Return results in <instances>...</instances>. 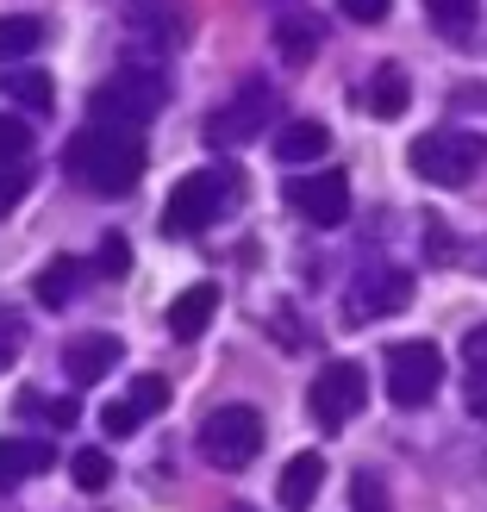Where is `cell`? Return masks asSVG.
Returning a JSON list of instances; mask_svg holds the SVG:
<instances>
[{
  "mask_svg": "<svg viewBox=\"0 0 487 512\" xmlns=\"http://www.w3.org/2000/svg\"><path fill=\"white\" fill-rule=\"evenodd\" d=\"M63 169H69L82 188H94V194H125V188H138V175H144V138L132 132V125L94 119L88 132L69 138Z\"/></svg>",
  "mask_w": 487,
  "mask_h": 512,
  "instance_id": "6da1fadb",
  "label": "cell"
},
{
  "mask_svg": "<svg viewBox=\"0 0 487 512\" xmlns=\"http://www.w3.org/2000/svg\"><path fill=\"white\" fill-rule=\"evenodd\" d=\"M238 194H244V175L238 169H194L175 182L169 194V207H163V232L169 238H194V232H207V225H219L225 213L238 207Z\"/></svg>",
  "mask_w": 487,
  "mask_h": 512,
  "instance_id": "7a4b0ae2",
  "label": "cell"
},
{
  "mask_svg": "<svg viewBox=\"0 0 487 512\" xmlns=\"http://www.w3.org/2000/svg\"><path fill=\"white\" fill-rule=\"evenodd\" d=\"M163 100H169V82L157 69H138V63H125L119 75H107V82L94 88V119H107V125H138L144 119H157L163 113Z\"/></svg>",
  "mask_w": 487,
  "mask_h": 512,
  "instance_id": "3957f363",
  "label": "cell"
},
{
  "mask_svg": "<svg viewBox=\"0 0 487 512\" xmlns=\"http://www.w3.org/2000/svg\"><path fill=\"white\" fill-rule=\"evenodd\" d=\"M381 388H388L394 406H425L431 394L444 388V350L431 338L388 344V356H381Z\"/></svg>",
  "mask_w": 487,
  "mask_h": 512,
  "instance_id": "277c9868",
  "label": "cell"
},
{
  "mask_svg": "<svg viewBox=\"0 0 487 512\" xmlns=\"http://www.w3.org/2000/svg\"><path fill=\"white\" fill-rule=\"evenodd\" d=\"M200 456L225 475L250 469L256 456H263V413H256V406H219V413H207V425H200Z\"/></svg>",
  "mask_w": 487,
  "mask_h": 512,
  "instance_id": "5b68a950",
  "label": "cell"
},
{
  "mask_svg": "<svg viewBox=\"0 0 487 512\" xmlns=\"http://www.w3.org/2000/svg\"><path fill=\"white\" fill-rule=\"evenodd\" d=\"M369 406V369L338 356V363H325L313 375V388H306V413H313L319 431H344L356 413Z\"/></svg>",
  "mask_w": 487,
  "mask_h": 512,
  "instance_id": "8992f818",
  "label": "cell"
},
{
  "mask_svg": "<svg viewBox=\"0 0 487 512\" xmlns=\"http://www.w3.org/2000/svg\"><path fill=\"white\" fill-rule=\"evenodd\" d=\"M481 163H487V144L469 132H425L413 144V175L431 188H463L481 175Z\"/></svg>",
  "mask_w": 487,
  "mask_h": 512,
  "instance_id": "52a82bcc",
  "label": "cell"
},
{
  "mask_svg": "<svg viewBox=\"0 0 487 512\" xmlns=\"http://www.w3.org/2000/svg\"><path fill=\"white\" fill-rule=\"evenodd\" d=\"M400 306H413V275H406L400 263H363L356 269V281L344 288V325H369V319H388L400 313Z\"/></svg>",
  "mask_w": 487,
  "mask_h": 512,
  "instance_id": "ba28073f",
  "label": "cell"
},
{
  "mask_svg": "<svg viewBox=\"0 0 487 512\" xmlns=\"http://www.w3.org/2000/svg\"><path fill=\"white\" fill-rule=\"evenodd\" d=\"M269 119H275V94H269L263 82H250L238 100H225V107L207 119V144H213V150H238V144H250L256 132H269Z\"/></svg>",
  "mask_w": 487,
  "mask_h": 512,
  "instance_id": "9c48e42d",
  "label": "cell"
},
{
  "mask_svg": "<svg viewBox=\"0 0 487 512\" xmlns=\"http://www.w3.org/2000/svg\"><path fill=\"white\" fill-rule=\"evenodd\" d=\"M288 207H294L306 225H344V219H350V175H344V169L294 175V182H288Z\"/></svg>",
  "mask_w": 487,
  "mask_h": 512,
  "instance_id": "30bf717a",
  "label": "cell"
},
{
  "mask_svg": "<svg viewBox=\"0 0 487 512\" xmlns=\"http://www.w3.org/2000/svg\"><path fill=\"white\" fill-rule=\"evenodd\" d=\"M119 356H125V344L113 338V331H82V338L63 344V369H69L75 388H94L100 375L119 369Z\"/></svg>",
  "mask_w": 487,
  "mask_h": 512,
  "instance_id": "8fae6325",
  "label": "cell"
},
{
  "mask_svg": "<svg viewBox=\"0 0 487 512\" xmlns=\"http://www.w3.org/2000/svg\"><path fill=\"white\" fill-rule=\"evenodd\" d=\"M319 44H325V19L313 7H281L275 13V50L288 63H313Z\"/></svg>",
  "mask_w": 487,
  "mask_h": 512,
  "instance_id": "7c38bea8",
  "label": "cell"
},
{
  "mask_svg": "<svg viewBox=\"0 0 487 512\" xmlns=\"http://www.w3.org/2000/svg\"><path fill=\"white\" fill-rule=\"evenodd\" d=\"M213 313H219V288H213V281H194V288L175 294V306H169V331H175L182 344H194L200 331L213 325Z\"/></svg>",
  "mask_w": 487,
  "mask_h": 512,
  "instance_id": "4fadbf2b",
  "label": "cell"
},
{
  "mask_svg": "<svg viewBox=\"0 0 487 512\" xmlns=\"http://www.w3.org/2000/svg\"><path fill=\"white\" fill-rule=\"evenodd\" d=\"M325 488V456H313V450H300L288 469H281V481H275V500L288 506V512H300V506H313V494Z\"/></svg>",
  "mask_w": 487,
  "mask_h": 512,
  "instance_id": "5bb4252c",
  "label": "cell"
},
{
  "mask_svg": "<svg viewBox=\"0 0 487 512\" xmlns=\"http://www.w3.org/2000/svg\"><path fill=\"white\" fill-rule=\"evenodd\" d=\"M50 469V444L38 438H0V494H13L19 481H32Z\"/></svg>",
  "mask_w": 487,
  "mask_h": 512,
  "instance_id": "9a60e30c",
  "label": "cell"
},
{
  "mask_svg": "<svg viewBox=\"0 0 487 512\" xmlns=\"http://www.w3.org/2000/svg\"><path fill=\"white\" fill-rule=\"evenodd\" d=\"M275 157L281 163H319V157H331V132L313 119H294V125L275 132Z\"/></svg>",
  "mask_w": 487,
  "mask_h": 512,
  "instance_id": "2e32d148",
  "label": "cell"
},
{
  "mask_svg": "<svg viewBox=\"0 0 487 512\" xmlns=\"http://www.w3.org/2000/svg\"><path fill=\"white\" fill-rule=\"evenodd\" d=\"M44 44V19L38 13H7L0 19V63H19V57H32V50Z\"/></svg>",
  "mask_w": 487,
  "mask_h": 512,
  "instance_id": "e0dca14e",
  "label": "cell"
},
{
  "mask_svg": "<svg viewBox=\"0 0 487 512\" xmlns=\"http://www.w3.org/2000/svg\"><path fill=\"white\" fill-rule=\"evenodd\" d=\"M0 94L19 100V107H32V113H50V100H57L44 69H0Z\"/></svg>",
  "mask_w": 487,
  "mask_h": 512,
  "instance_id": "ac0fdd59",
  "label": "cell"
},
{
  "mask_svg": "<svg viewBox=\"0 0 487 512\" xmlns=\"http://www.w3.org/2000/svg\"><path fill=\"white\" fill-rule=\"evenodd\" d=\"M425 19L438 25V32L450 38V44H463V38H475V19H481V0H425Z\"/></svg>",
  "mask_w": 487,
  "mask_h": 512,
  "instance_id": "d6986e66",
  "label": "cell"
},
{
  "mask_svg": "<svg viewBox=\"0 0 487 512\" xmlns=\"http://www.w3.org/2000/svg\"><path fill=\"white\" fill-rule=\"evenodd\" d=\"M75 288H82V263L75 256H57L38 281H32V294H38V306H69L75 300Z\"/></svg>",
  "mask_w": 487,
  "mask_h": 512,
  "instance_id": "ffe728a7",
  "label": "cell"
},
{
  "mask_svg": "<svg viewBox=\"0 0 487 512\" xmlns=\"http://www.w3.org/2000/svg\"><path fill=\"white\" fill-rule=\"evenodd\" d=\"M463 363H469V413L487 419V325L463 338Z\"/></svg>",
  "mask_w": 487,
  "mask_h": 512,
  "instance_id": "44dd1931",
  "label": "cell"
},
{
  "mask_svg": "<svg viewBox=\"0 0 487 512\" xmlns=\"http://www.w3.org/2000/svg\"><path fill=\"white\" fill-rule=\"evenodd\" d=\"M363 100H369V113H375V119H400V113H406V75H400L394 63H388V69H375V82H369Z\"/></svg>",
  "mask_w": 487,
  "mask_h": 512,
  "instance_id": "7402d4cb",
  "label": "cell"
},
{
  "mask_svg": "<svg viewBox=\"0 0 487 512\" xmlns=\"http://www.w3.org/2000/svg\"><path fill=\"white\" fill-rule=\"evenodd\" d=\"M69 475H75V488H82V494H100L113 481V456L107 450H75L69 456Z\"/></svg>",
  "mask_w": 487,
  "mask_h": 512,
  "instance_id": "603a6c76",
  "label": "cell"
},
{
  "mask_svg": "<svg viewBox=\"0 0 487 512\" xmlns=\"http://www.w3.org/2000/svg\"><path fill=\"white\" fill-rule=\"evenodd\" d=\"M125 400L138 406V419H157L163 406H169V381H163V375H138L132 388H125Z\"/></svg>",
  "mask_w": 487,
  "mask_h": 512,
  "instance_id": "cb8c5ba5",
  "label": "cell"
},
{
  "mask_svg": "<svg viewBox=\"0 0 487 512\" xmlns=\"http://www.w3.org/2000/svg\"><path fill=\"white\" fill-rule=\"evenodd\" d=\"M25 157H32V132H25L13 113H0V169H7V163H25Z\"/></svg>",
  "mask_w": 487,
  "mask_h": 512,
  "instance_id": "d4e9b609",
  "label": "cell"
},
{
  "mask_svg": "<svg viewBox=\"0 0 487 512\" xmlns=\"http://www.w3.org/2000/svg\"><path fill=\"white\" fill-rule=\"evenodd\" d=\"M100 275H125V269H132V244H125L119 232H107V238H100V263H94Z\"/></svg>",
  "mask_w": 487,
  "mask_h": 512,
  "instance_id": "484cf974",
  "label": "cell"
},
{
  "mask_svg": "<svg viewBox=\"0 0 487 512\" xmlns=\"http://www.w3.org/2000/svg\"><path fill=\"white\" fill-rule=\"evenodd\" d=\"M32 188V163H7L0 169V213H13V200Z\"/></svg>",
  "mask_w": 487,
  "mask_h": 512,
  "instance_id": "4316f807",
  "label": "cell"
},
{
  "mask_svg": "<svg viewBox=\"0 0 487 512\" xmlns=\"http://www.w3.org/2000/svg\"><path fill=\"white\" fill-rule=\"evenodd\" d=\"M100 425H107V438H132L144 419H138V406H132V400H113L107 413H100Z\"/></svg>",
  "mask_w": 487,
  "mask_h": 512,
  "instance_id": "83f0119b",
  "label": "cell"
},
{
  "mask_svg": "<svg viewBox=\"0 0 487 512\" xmlns=\"http://www.w3.org/2000/svg\"><path fill=\"white\" fill-rule=\"evenodd\" d=\"M356 512H388V488H381V475H356Z\"/></svg>",
  "mask_w": 487,
  "mask_h": 512,
  "instance_id": "f1b7e54d",
  "label": "cell"
},
{
  "mask_svg": "<svg viewBox=\"0 0 487 512\" xmlns=\"http://www.w3.org/2000/svg\"><path fill=\"white\" fill-rule=\"evenodd\" d=\"M338 7H344V19H356V25H381L394 0H338Z\"/></svg>",
  "mask_w": 487,
  "mask_h": 512,
  "instance_id": "f546056e",
  "label": "cell"
},
{
  "mask_svg": "<svg viewBox=\"0 0 487 512\" xmlns=\"http://www.w3.org/2000/svg\"><path fill=\"white\" fill-rule=\"evenodd\" d=\"M13 350H19V319H0V369L13 363Z\"/></svg>",
  "mask_w": 487,
  "mask_h": 512,
  "instance_id": "4dcf8cb0",
  "label": "cell"
}]
</instances>
